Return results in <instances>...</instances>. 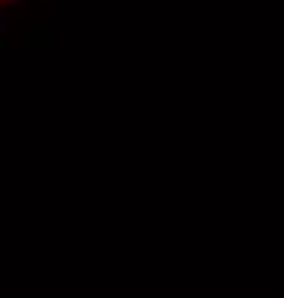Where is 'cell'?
<instances>
[{
	"label": "cell",
	"instance_id": "1",
	"mask_svg": "<svg viewBox=\"0 0 284 298\" xmlns=\"http://www.w3.org/2000/svg\"><path fill=\"white\" fill-rule=\"evenodd\" d=\"M6 3H12V0H0V6H6Z\"/></svg>",
	"mask_w": 284,
	"mask_h": 298
}]
</instances>
